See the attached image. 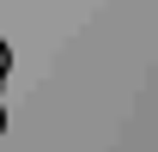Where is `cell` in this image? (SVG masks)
<instances>
[{
  "label": "cell",
  "mask_w": 158,
  "mask_h": 152,
  "mask_svg": "<svg viewBox=\"0 0 158 152\" xmlns=\"http://www.w3.org/2000/svg\"><path fill=\"white\" fill-rule=\"evenodd\" d=\"M6 67H12V55H6V43H0V79H6Z\"/></svg>",
  "instance_id": "obj_1"
},
{
  "label": "cell",
  "mask_w": 158,
  "mask_h": 152,
  "mask_svg": "<svg viewBox=\"0 0 158 152\" xmlns=\"http://www.w3.org/2000/svg\"><path fill=\"white\" fill-rule=\"evenodd\" d=\"M0 134H6V110H0Z\"/></svg>",
  "instance_id": "obj_2"
}]
</instances>
